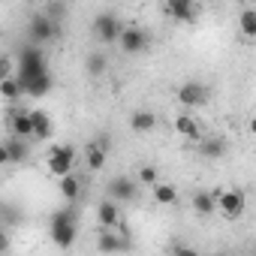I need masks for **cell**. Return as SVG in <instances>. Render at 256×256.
<instances>
[{"label": "cell", "instance_id": "603a6c76", "mask_svg": "<svg viewBox=\"0 0 256 256\" xmlns=\"http://www.w3.org/2000/svg\"><path fill=\"white\" fill-rule=\"evenodd\" d=\"M0 96H4V100H22L24 96V90H22L16 76H6L4 82H0Z\"/></svg>", "mask_w": 256, "mask_h": 256}, {"label": "cell", "instance_id": "52a82bcc", "mask_svg": "<svg viewBox=\"0 0 256 256\" xmlns=\"http://www.w3.org/2000/svg\"><path fill=\"white\" fill-rule=\"evenodd\" d=\"M178 100H181V106H187V108L205 106V102H208V88H205L202 82H187V84L178 88Z\"/></svg>", "mask_w": 256, "mask_h": 256}, {"label": "cell", "instance_id": "8fae6325", "mask_svg": "<svg viewBox=\"0 0 256 256\" xmlns=\"http://www.w3.org/2000/svg\"><path fill=\"white\" fill-rule=\"evenodd\" d=\"M28 112H30V124H34V139H40V142L52 139V136H54L52 118H48L46 112H40V108H28Z\"/></svg>", "mask_w": 256, "mask_h": 256}, {"label": "cell", "instance_id": "cb8c5ba5", "mask_svg": "<svg viewBox=\"0 0 256 256\" xmlns=\"http://www.w3.org/2000/svg\"><path fill=\"white\" fill-rule=\"evenodd\" d=\"M238 24H241L244 40H253V36H256V10H244L241 18H238Z\"/></svg>", "mask_w": 256, "mask_h": 256}, {"label": "cell", "instance_id": "ac0fdd59", "mask_svg": "<svg viewBox=\"0 0 256 256\" xmlns=\"http://www.w3.org/2000/svg\"><path fill=\"white\" fill-rule=\"evenodd\" d=\"M130 126H133L136 133H151L154 126H157V114H154V112H148V108H139V112H133Z\"/></svg>", "mask_w": 256, "mask_h": 256}, {"label": "cell", "instance_id": "d6986e66", "mask_svg": "<svg viewBox=\"0 0 256 256\" xmlns=\"http://www.w3.org/2000/svg\"><path fill=\"white\" fill-rule=\"evenodd\" d=\"M58 181H60L58 187H60V193H64V199H66V202H76V199H78V193H82V181H78V178H76L72 172H66V175H60Z\"/></svg>", "mask_w": 256, "mask_h": 256}, {"label": "cell", "instance_id": "7a4b0ae2", "mask_svg": "<svg viewBox=\"0 0 256 256\" xmlns=\"http://www.w3.org/2000/svg\"><path fill=\"white\" fill-rule=\"evenodd\" d=\"M28 34H30V42H36V46L54 42V36H58V22H54L52 16H46V12H36V16L30 18V24H28Z\"/></svg>", "mask_w": 256, "mask_h": 256}, {"label": "cell", "instance_id": "5bb4252c", "mask_svg": "<svg viewBox=\"0 0 256 256\" xmlns=\"http://www.w3.org/2000/svg\"><path fill=\"white\" fill-rule=\"evenodd\" d=\"M106 160H108V151H106V148H100L96 142H88V145H84V163H88L90 172H100V169L106 166Z\"/></svg>", "mask_w": 256, "mask_h": 256}, {"label": "cell", "instance_id": "9c48e42d", "mask_svg": "<svg viewBox=\"0 0 256 256\" xmlns=\"http://www.w3.org/2000/svg\"><path fill=\"white\" fill-rule=\"evenodd\" d=\"M96 220H100V226H106V229H124V223H120V208H118L114 199H102V202L96 205Z\"/></svg>", "mask_w": 256, "mask_h": 256}, {"label": "cell", "instance_id": "ba28073f", "mask_svg": "<svg viewBox=\"0 0 256 256\" xmlns=\"http://www.w3.org/2000/svg\"><path fill=\"white\" fill-rule=\"evenodd\" d=\"M136 190H139L136 178L133 181L130 178H112L108 181V199H114V202H133L136 199Z\"/></svg>", "mask_w": 256, "mask_h": 256}, {"label": "cell", "instance_id": "3957f363", "mask_svg": "<svg viewBox=\"0 0 256 256\" xmlns=\"http://www.w3.org/2000/svg\"><path fill=\"white\" fill-rule=\"evenodd\" d=\"M120 22H118V16H112V12H100L96 18H94V36L102 42V46H112V42H118V36H120Z\"/></svg>", "mask_w": 256, "mask_h": 256}, {"label": "cell", "instance_id": "4fadbf2b", "mask_svg": "<svg viewBox=\"0 0 256 256\" xmlns=\"http://www.w3.org/2000/svg\"><path fill=\"white\" fill-rule=\"evenodd\" d=\"M175 133L184 136L187 142H199V139H202V126H199L190 114H178V118H175Z\"/></svg>", "mask_w": 256, "mask_h": 256}, {"label": "cell", "instance_id": "7c38bea8", "mask_svg": "<svg viewBox=\"0 0 256 256\" xmlns=\"http://www.w3.org/2000/svg\"><path fill=\"white\" fill-rule=\"evenodd\" d=\"M52 72L48 70H42V72H36L34 78H28V82H22V90L28 94V96H46L48 90H52Z\"/></svg>", "mask_w": 256, "mask_h": 256}, {"label": "cell", "instance_id": "e0dca14e", "mask_svg": "<svg viewBox=\"0 0 256 256\" xmlns=\"http://www.w3.org/2000/svg\"><path fill=\"white\" fill-rule=\"evenodd\" d=\"M6 151H10V163H28V157H30L28 139H18V136L6 139Z\"/></svg>", "mask_w": 256, "mask_h": 256}, {"label": "cell", "instance_id": "30bf717a", "mask_svg": "<svg viewBox=\"0 0 256 256\" xmlns=\"http://www.w3.org/2000/svg\"><path fill=\"white\" fill-rule=\"evenodd\" d=\"M126 247H130V241L120 238L114 229H106V226L96 229V250H102V253H114V250H126Z\"/></svg>", "mask_w": 256, "mask_h": 256}, {"label": "cell", "instance_id": "484cf974", "mask_svg": "<svg viewBox=\"0 0 256 256\" xmlns=\"http://www.w3.org/2000/svg\"><path fill=\"white\" fill-rule=\"evenodd\" d=\"M12 58H6V54H0V82H4L6 76H12Z\"/></svg>", "mask_w": 256, "mask_h": 256}, {"label": "cell", "instance_id": "7402d4cb", "mask_svg": "<svg viewBox=\"0 0 256 256\" xmlns=\"http://www.w3.org/2000/svg\"><path fill=\"white\" fill-rule=\"evenodd\" d=\"M84 70H88V76H90V78H96V76H102V72L108 70V58H106L102 52H94V54H88Z\"/></svg>", "mask_w": 256, "mask_h": 256}, {"label": "cell", "instance_id": "9a60e30c", "mask_svg": "<svg viewBox=\"0 0 256 256\" xmlns=\"http://www.w3.org/2000/svg\"><path fill=\"white\" fill-rule=\"evenodd\" d=\"M193 211H196L199 217H211V214L217 211V193L199 190V193L193 196Z\"/></svg>", "mask_w": 256, "mask_h": 256}, {"label": "cell", "instance_id": "f546056e", "mask_svg": "<svg viewBox=\"0 0 256 256\" xmlns=\"http://www.w3.org/2000/svg\"><path fill=\"white\" fill-rule=\"evenodd\" d=\"M175 4H190V0H163V6H175Z\"/></svg>", "mask_w": 256, "mask_h": 256}, {"label": "cell", "instance_id": "ffe728a7", "mask_svg": "<svg viewBox=\"0 0 256 256\" xmlns=\"http://www.w3.org/2000/svg\"><path fill=\"white\" fill-rule=\"evenodd\" d=\"M151 193H154V199H157L160 205H175V202H178V190H175L172 184H163L160 178L151 184Z\"/></svg>", "mask_w": 256, "mask_h": 256}, {"label": "cell", "instance_id": "8992f818", "mask_svg": "<svg viewBox=\"0 0 256 256\" xmlns=\"http://www.w3.org/2000/svg\"><path fill=\"white\" fill-rule=\"evenodd\" d=\"M118 46H120L126 54H139V52H145V48H148V34H145L142 28H136V24H130V28H120Z\"/></svg>", "mask_w": 256, "mask_h": 256}, {"label": "cell", "instance_id": "f1b7e54d", "mask_svg": "<svg viewBox=\"0 0 256 256\" xmlns=\"http://www.w3.org/2000/svg\"><path fill=\"white\" fill-rule=\"evenodd\" d=\"M10 250V235H6V229H0V253H6Z\"/></svg>", "mask_w": 256, "mask_h": 256}, {"label": "cell", "instance_id": "6da1fadb", "mask_svg": "<svg viewBox=\"0 0 256 256\" xmlns=\"http://www.w3.org/2000/svg\"><path fill=\"white\" fill-rule=\"evenodd\" d=\"M76 232H78V211H76L72 202H70V208H64V211H58V214L52 217V241H54L58 247L70 250V247L76 244Z\"/></svg>", "mask_w": 256, "mask_h": 256}, {"label": "cell", "instance_id": "277c9868", "mask_svg": "<svg viewBox=\"0 0 256 256\" xmlns=\"http://www.w3.org/2000/svg\"><path fill=\"white\" fill-rule=\"evenodd\" d=\"M72 166H76V148L72 145H58V148L48 151V172L54 178L72 172Z\"/></svg>", "mask_w": 256, "mask_h": 256}, {"label": "cell", "instance_id": "83f0119b", "mask_svg": "<svg viewBox=\"0 0 256 256\" xmlns=\"http://www.w3.org/2000/svg\"><path fill=\"white\" fill-rule=\"evenodd\" d=\"M0 166H10V151H6V142H0Z\"/></svg>", "mask_w": 256, "mask_h": 256}, {"label": "cell", "instance_id": "5b68a950", "mask_svg": "<svg viewBox=\"0 0 256 256\" xmlns=\"http://www.w3.org/2000/svg\"><path fill=\"white\" fill-rule=\"evenodd\" d=\"M244 208H247V199H244L241 190H223V193H217V211L226 220H238L244 214Z\"/></svg>", "mask_w": 256, "mask_h": 256}, {"label": "cell", "instance_id": "2e32d148", "mask_svg": "<svg viewBox=\"0 0 256 256\" xmlns=\"http://www.w3.org/2000/svg\"><path fill=\"white\" fill-rule=\"evenodd\" d=\"M199 151H202V157H208V160H220L223 154H226V142L220 139V136H202L199 139Z\"/></svg>", "mask_w": 256, "mask_h": 256}, {"label": "cell", "instance_id": "d4e9b609", "mask_svg": "<svg viewBox=\"0 0 256 256\" xmlns=\"http://www.w3.org/2000/svg\"><path fill=\"white\" fill-rule=\"evenodd\" d=\"M157 181V169L154 166H142L139 172H136V184H145V187H151Z\"/></svg>", "mask_w": 256, "mask_h": 256}, {"label": "cell", "instance_id": "44dd1931", "mask_svg": "<svg viewBox=\"0 0 256 256\" xmlns=\"http://www.w3.org/2000/svg\"><path fill=\"white\" fill-rule=\"evenodd\" d=\"M163 12L175 22H193L196 18V6H193V0L190 4H175V6H163Z\"/></svg>", "mask_w": 256, "mask_h": 256}, {"label": "cell", "instance_id": "4316f807", "mask_svg": "<svg viewBox=\"0 0 256 256\" xmlns=\"http://www.w3.org/2000/svg\"><path fill=\"white\" fill-rule=\"evenodd\" d=\"M66 12V4H60V0H54V4L46 10V16H52V18H58V16H64Z\"/></svg>", "mask_w": 256, "mask_h": 256}]
</instances>
